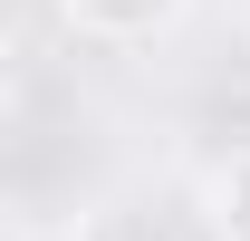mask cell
Returning <instances> with one entry per match:
<instances>
[{"mask_svg": "<svg viewBox=\"0 0 250 241\" xmlns=\"http://www.w3.org/2000/svg\"><path fill=\"white\" fill-rule=\"evenodd\" d=\"M10 96H20V39L0 29V106H10Z\"/></svg>", "mask_w": 250, "mask_h": 241, "instance_id": "cell-3", "label": "cell"}, {"mask_svg": "<svg viewBox=\"0 0 250 241\" xmlns=\"http://www.w3.org/2000/svg\"><path fill=\"white\" fill-rule=\"evenodd\" d=\"M202 222H212V241H250V145L212 164V183H202Z\"/></svg>", "mask_w": 250, "mask_h": 241, "instance_id": "cell-2", "label": "cell"}, {"mask_svg": "<svg viewBox=\"0 0 250 241\" xmlns=\"http://www.w3.org/2000/svg\"><path fill=\"white\" fill-rule=\"evenodd\" d=\"M192 0H58V20L96 48H154L164 29H183Z\"/></svg>", "mask_w": 250, "mask_h": 241, "instance_id": "cell-1", "label": "cell"}]
</instances>
